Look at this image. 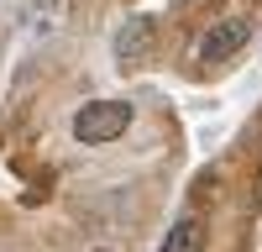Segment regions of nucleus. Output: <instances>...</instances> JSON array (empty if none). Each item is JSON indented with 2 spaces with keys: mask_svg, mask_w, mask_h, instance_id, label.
Masks as SVG:
<instances>
[{
  "mask_svg": "<svg viewBox=\"0 0 262 252\" xmlns=\"http://www.w3.org/2000/svg\"><path fill=\"white\" fill-rule=\"evenodd\" d=\"M131 105L126 100H90V105H79L74 111V137L84 147H105V142H116L126 137V126H131Z\"/></svg>",
  "mask_w": 262,
  "mask_h": 252,
  "instance_id": "f257e3e1",
  "label": "nucleus"
},
{
  "mask_svg": "<svg viewBox=\"0 0 262 252\" xmlns=\"http://www.w3.org/2000/svg\"><path fill=\"white\" fill-rule=\"evenodd\" d=\"M247 42H252V21L231 16V21H221V27L205 32V42H200V63H226V58L242 53Z\"/></svg>",
  "mask_w": 262,
  "mask_h": 252,
  "instance_id": "f03ea898",
  "label": "nucleus"
},
{
  "mask_svg": "<svg viewBox=\"0 0 262 252\" xmlns=\"http://www.w3.org/2000/svg\"><path fill=\"white\" fill-rule=\"evenodd\" d=\"M147 48H152V21L147 16H131L126 27L116 32V63H142Z\"/></svg>",
  "mask_w": 262,
  "mask_h": 252,
  "instance_id": "7ed1b4c3",
  "label": "nucleus"
},
{
  "mask_svg": "<svg viewBox=\"0 0 262 252\" xmlns=\"http://www.w3.org/2000/svg\"><path fill=\"white\" fill-rule=\"evenodd\" d=\"M158 252H205V221L200 216H179Z\"/></svg>",
  "mask_w": 262,
  "mask_h": 252,
  "instance_id": "20e7f679",
  "label": "nucleus"
},
{
  "mask_svg": "<svg viewBox=\"0 0 262 252\" xmlns=\"http://www.w3.org/2000/svg\"><path fill=\"white\" fill-rule=\"evenodd\" d=\"M100 252H105V247H100Z\"/></svg>",
  "mask_w": 262,
  "mask_h": 252,
  "instance_id": "39448f33",
  "label": "nucleus"
}]
</instances>
